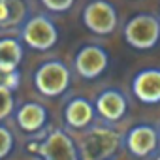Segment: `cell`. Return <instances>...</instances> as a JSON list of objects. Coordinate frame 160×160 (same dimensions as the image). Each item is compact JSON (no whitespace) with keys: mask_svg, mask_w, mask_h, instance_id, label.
<instances>
[{"mask_svg":"<svg viewBox=\"0 0 160 160\" xmlns=\"http://www.w3.org/2000/svg\"><path fill=\"white\" fill-rule=\"evenodd\" d=\"M42 4L53 13H64V12L72 10L75 0H42Z\"/></svg>","mask_w":160,"mask_h":160,"instance_id":"cell-17","label":"cell"},{"mask_svg":"<svg viewBox=\"0 0 160 160\" xmlns=\"http://www.w3.org/2000/svg\"><path fill=\"white\" fill-rule=\"evenodd\" d=\"M13 111H15V96H13V91L6 89L4 85H0V122L6 121Z\"/></svg>","mask_w":160,"mask_h":160,"instance_id":"cell-15","label":"cell"},{"mask_svg":"<svg viewBox=\"0 0 160 160\" xmlns=\"http://www.w3.org/2000/svg\"><path fill=\"white\" fill-rule=\"evenodd\" d=\"M128 109L126 96L119 89H106L94 100V111L106 122H119L124 119Z\"/></svg>","mask_w":160,"mask_h":160,"instance_id":"cell-10","label":"cell"},{"mask_svg":"<svg viewBox=\"0 0 160 160\" xmlns=\"http://www.w3.org/2000/svg\"><path fill=\"white\" fill-rule=\"evenodd\" d=\"M36 151L43 160H81L73 138L62 128L51 130L43 141H40Z\"/></svg>","mask_w":160,"mask_h":160,"instance_id":"cell-6","label":"cell"},{"mask_svg":"<svg viewBox=\"0 0 160 160\" xmlns=\"http://www.w3.org/2000/svg\"><path fill=\"white\" fill-rule=\"evenodd\" d=\"M160 143V134L152 124H136L132 126L126 136L122 138V145L126 147V151L136 156V158H147L152 156L158 149Z\"/></svg>","mask_w":160,"mask_h":160,"instance_id":"cell-8","label":"cell"},{"mask_svg":"<svg viewBox=\"0 0 160 160\" xmlns=\"http://www.w3.org/2000/svg\"><path fill=\"white\" fill-rule=\"evenodd\" d=\"M58 42V28L51 17L38 13L27 17L21 25V43L34 51H49Z\"/></svg>","mask_w":160,"mask_h":160,"instance_id":"cell-4","label":"cell"},{"mask_svg":"<svg viewBox=\"0 0 160 160\" xmlns=\"http://www.w3.org/2000/svg\"><path fill=\"white\" fill-rule=\"evenodd\" d=\"M15 121H17V126L23 132L36 134V132L43 130V126L47 124L49 113H47L45 106H42L40 102H25L23 106L17 108Z\"/></svg>","mask_w":160,"mask_h":160,"instance_id":"cell-12","label":"cell"},{"mask_svg":"<svg viewBox=\"0 0 160 160\" xmlns=\"http://www.w3.org/2000/svg\"><path fill=\"white\" fill-rule=\"evenodd\" d=\"M109 66V55L104 47L89 43L77 51L73 58V70L83 79H96L100 77Z\"/></svg>","mask_w":160,"mask_h":160,"instance_id":"cell-7","label":"cell"},{"mask_svg":"<svg viewBox=\"0 0 160 160\" xmlns=\"http://www.w3.org/2000/svg\"><path fill=\"white\" fill-rule=\"evenodd\" d=\"M122 36L130 47L138 51H149L160 42V21L156 15L138 13L126 21Z\"/></svg>","mask_w":160,"mask_h":160,"instance_id":"cell-3","label":"cell"},{"mask_svg":"<svg viewBox=\"0 0 160 160\" xmlns=\"http://www.w3.org/2000/svg\"><path fill=\"white\" fill-rule=\"evenodd\" d=\"M132 94L141 104H160V68L139 70L132 79Z\"/></svg>","mask_w":160,"mask_h":160,"instance_id":"cell-9","label":"cell"},{"mask_svg":"<svg viewBox=\"0 0 160 160\" xmlns=\"http://www.w3.org/2000/svg\"><path fill=\"white\" fill-rule=\"evenodd\" d=\"M72 85V72L62 60H45L34 72V87L42 96L58 98Z\"/></svg>","mask_w":160,"mask_h":160,"instance_id":"cell-2","label":"cell"},{"mask_svg":"<svg viewBox=\"0 0 160 160\" xmlns=\"http://www.w3.org/2000/svg\"><path fill=\"white\" fill-rule=\"evenodd\" d=\"M27 19L25 0H0V28L23 25Z\"/></svg>","mask_w":160,"mask_h":160,"instance_id":"cell-14","label":"cell"},{"mask_svg":"<svg viewBox=\"0 0 160 160\" xmlns=\"http://www.w3.org/2000/svg\"><path fill=\"white\" fill-rule=\"evenodd\" d=\"M13 145H15V138L12 130L0 124V160L10 156V152L13 151Z\"/></svg>","mask_w":160,"mask_h":160,"instance_id":"cell-16","label":"cell"},{"mask_svg":"<svg viewBox=\"0 0 160 160\" xmlns=\"http://www.w3.org/2000/svg\"><path fill=\"white\" fill-rule=\"evenodd\" d=\"M23 43L17 38H0V73H8L19 68L23 60Z\"/></svg>","mask_w":160,"mask_h":160,"instance_id":"cell-13","label":"cell"},{"mask_svg":"<svg viewBox=\"0 0 160 160\" xmlns=\"http://www.w3.org/2000/svg\"><path fill=\"white\" fill-rule=\"evenodd\" d=\"M83 25L96 36H109L117 28V10L109 0H92L83 10Z\"/></svg>","mask_w":160,"mask_h":160,"instance_id":"cell-5","label":"cell"},{"mask_svg":"<svg viewBox=\"0 0 160 160\" xmlns=\"http://www.w3.org/2000/svg\"><path fill=\"white\" fill-rule=\"evenodd\" d=\"M122 145V136L111 126H91L79 141L81 160H109Z\"/></svg>","mask_w":160,"mask_h":160,"instance_id":"cell-1","label":"cell"},{"mask_svg":"<svg viewBox=\"0 0 160 160\" xmlns=\"http://www.w3.org/2000/svg\"><path fill=\"white\" fill-rule=\"evenodd\" d=\"M154 160H160V154H158V156H156V158H154Z\"/></svg>","mask_w":160,"mask_h":160,"instance_id":"cell-18","label":"cell"},{"mask_svg":"<svg viewBox=\"0 0 160 160\" xmlns=\"http://www.w3.org/2000/svg\"><path fill=\"white\" fill-rule=\"evenodd\" d=\"M94 104L85 96H73L64 106V122L73 130H85L94 122Z\"/></svg>","mask_w":160,"mask_h":160,"instance_id":"cell-11","label":"cell"}]
</instances>
